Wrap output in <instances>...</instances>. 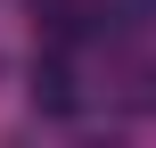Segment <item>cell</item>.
<instances>
[{"label": "cell", "instance_id": "cell-1", "mask_svg": "<svg viewBox=\"0 0 156 148\" xmlns=\"http://www.w3.org/2000/svg\"><path fill=\"white\" fill-rule=\"evenodd\" d=\"M107 99H115L123 115H156V58H148V49L107 58Z\"/></svg>", "mask_w": 156, "mask_h": 148}, {"label": "cell", "instance_id": "cell-2", "mask_svg": "<svg viewBox=\"0 0 156 148\" xmlns=\"http://www.w3.org/2000/svg\"><path fill=\"white\" fill-rule=\"evenodd\" d=\"M25 91H33V107H41V115H58V124L82 107V82H74L66 49H41V58H33V82H25Z\"/></svg>", "mask_w": 156, "mask_h": 148}, {"label": "cell", "instance_id": "cell-4", "mask_svg": "<svg viewBox=\"0 0 156 148\" xmlns=\"http://www.w3.org/2000/svg\"><path fill=\"white\" fill-rule=\"evenodd\" d=\"M90 8V33H107V41H140L148 33V0H82Z\"/></svg>", "mask_w": 156, "mask_h": 148}, {"label": "cell", "instance_id": "cell-3", "mask_svg": "<svg viewBox=\"0 0 156 148\" xmlns=\"http://www.w3.org/2000/svg\"><path fill=\"white\" fill-rule=\"evenodd\" d=\"M25 8H33V33H41L49 49H74V41L90 33V8H82V0H25Z\"/></svg>", "mask_w": 156, "mask_h": 148}]
</instances>
